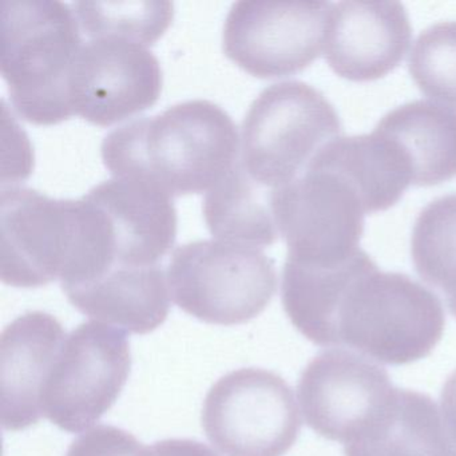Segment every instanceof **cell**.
Listing matches in <instances>:
<instances>
[{"mask_svg": "<svg viewBox=\"0 0 456 456\" xmlns=\"http://www.w3.org/2000/svg\"><path fill=\"white\" fill-rule=\"evenodd\" d=\"M236 124L209 101L177 103L117 127L103 138V164L116 178L173 197L209 191L240 157Z\"/></svg>", "mask_w": 456, "mask_h": 456, "instance_id": "obj_1", "label": "cell"}, {"mask_svg": "<svg viewBox=\"0 0 456 456\" xmlns=\"http://www.w3.org/2000/svg\"><path fill=\"white\" fill-rule=\"evenodd\" d=\"M444 325V309L434 292L407 274L381 272L373 263L341 296L330 346L354 348L383 364H411L434 351Z\"/></svg>", "mask_w": 456, "mask_h": 456, "instance_id": "obj_2", "label": "cell"}, {"mask_svg": "<svg viewBox=\"0 0 456 456\" xmlns=\"http://www.w3.org/2000/svg\"><path fill=\"white\" fill-rule=\"evenodd\" d=\"M2 28V76L15 111L38 126L68 121L69 77L85 44L74 10L58 0L7 2Z\"/></svg>", "mask_w": 456, "mask_h": 456, "instance_id": "obj_3", "label": "cell"}, {"mask_svg": "<svg viewBox=\"0 0 456 456\" xmlns=\"http://www.w3.org/2000/svg\"><path fill=\"white\" fill-rule=\"evenodd\" d=\"M340 134V118L324 94L304 82H280L250 105L242 122L239 164L250 180L279 191L304 175Z\"/></svg>", "mask_w": 456, "mask_h": 456, "instance_id": "obj_4", "label": "cell"}, {"mask_svg": "<svg viewBox=\"0 0 456 456\" xmlns=\"http://www.w3.org/2000/svg\"><path fill=\"white\" fill-rule=\"evenodd\" d=\"M170 297L208 324L239 325L265 311L277 290L274 261L258 248L200 240L173 252Z\"/></svg>", "mask_w": 456, "mask_h": 456, "instance_id": "obj_5", "label": "cell"}, {"mask_svg": "<svg viewBox=\"0 0 456 456\" xmlns=\"http://www.w3.org/2000/svg\"><path fill=\"white\" fill-rule=\"evenodd\" d=\"M132 370L126 330L92 320L66 336L41 397L42 415L79 434L118 399Z\"/></svg>", "mask_w": 456, "mask_h": 456, "instance_id": "obj_6", "label": "cell"}, {"mask_svg": "<svg viewBox=\"0 0 456 456\" xmlns=\"http://www.w3.org/2000/svg\"><path fill=\"white\" fill-rule=\"evenodd\" d=\"M202 428L225 456H284L301 431L289 384L263 368L232 370L207 394Z\"/></svg>", "mask_w": 456, "mask_h": 456, "instance_id": "obj_7", "label": "cell"}, {"mask_svg": "<svg viewBox=\"0 0 456 456\" xmlns=\"http://www.w3.org/2000/svg\"><path fill=\"white\" fill-rule=\"evenodd\" d=\"M332 4L236 2L224 25V52L257 78L300 73L322 54Z\"/></svg>", "mask_w": 456, "mask_h": 456, "instance_id": "obj_8", "label": "cell"}, {"mask_svg": "<svg viewBox=\"0 0 456 456\" xmlns=\"http://www.w3.org/2000/svg\"><path fill=\"white\" fill-rule=\"evenodd\" d=\"M273 215L287 258L336 263L360 249L367 212L344 178L309 165L297 180L273 191Z\"/></svg>", "mask_w": 456, "mask_h": 456, "instance_id": "obj_9", "label": "cell"}, {"mask_svg": "<svg viewBox=\"0 0 456 456\" xmlns=\"http://www.w3.org/2000/svg\"><path fill=\"white\" fill-rule=\"evenodd\" d=\"M0 204L2 281L39 288L61 280L76 249L79 200L12 186L2 191Z\"/></svg>", "mask_w": 456, "mask_h": 456, "instance_id": "obj_10", "label": "cell"}, {"mask_svg": "<svg viewBox=\"0 0 456 456\" xmlns=\"http://www.w3.org/2000/svg\"><path fill=\"white\" fill-rule=\"evenodd\" d=\"M162 90L159 60L142 45L87 39L69 77V105L95 126L121 124L156 105Z\"/></svg>", "mask_w": 456, "mask_h": 456, "instance_id": "obj_11", "label": "cell"}, {"mask_svg": "<svg viewBox=\"0 0 456 456\" xmlns=\"http://www.w3.org/2000/svg\"><path fill=\"white\" fill-rule=\"evenodd\" d=\"M392 391L381 365L340 348L314 357L297 384L306 424L320 436L344 444L380 411Z\"/></svg>", "mask_w": 456, "mask_h": 456, "instance_id": "obj_12", "label": "cell"}, {"mask_svg": "<svg viewBox=\"0 0 456 456\" xmlns=\"http://www.w3.org/2000/svg\"><path fill=\"white\" fill-rule=\"evenodd\" d=\"M412 28L399 2H340L330 7L325 60L341 78L376 81L407 54Z\"/></svg>", "mask_w": 456, "mask_h": 456, "instance_id": "obj_13", "label": "cell"}, {"mask_svg": "<svg viewBox=\"0 0 456 456\" xmlns=\"http://www.w3.org/2000/svg\"><path fill=\"white\" fill-rule=\"evenodd\" d=\"M85 196L105 218L109 268L161 265L177 237V212L169 196L146 183L116 177L98 183Z\"/></svg>", "mask_w": 456, "mask_h": 456, "instance_id": "obj_14", "label": "cell"}, {"mask_svg": "<svg viewBox=\"0 0 456 456\" xmlns=\"http://www.w3.org/2000/svg\"><path fill=\"white\" fill-rule=\"evenodd\" d=\"M57 317L28 312L7 325L0 338L2 426L22 431L38 423L41 397L53 362L66 338Z\"/></svg>", "mask_w": 456, "mask_h": 456, "instance_id": "obj_15", "label": "cell"}, {"mask_svg": "<svg viewBox=\"0 0 456 456\" xmlns=\"http://www.w3.org/2000/svg\"><path fill=\"white\" fill-rule=\"evenodd\" d=\"M63 292L81 314L135 335L161 327L172 298L162 265H114Z\"/></svg>", "mask_w": 456, "mask_h": 456, "instance_id": "obj_16", "label": "cell"}, {"mask_svg": "<svg viewBox=\"0 0 456 456\" xmlns=\"http://www.w3.org/2000/svg\"><path fill=\"white\" fill-rule=\"evenodd\" d=\"M346 456H456L436 403L394 388L386 404L344 444Z\"/></svg>", "mask_w": 456, "mask_h": 456, "instance_id": "obj_17", "label": "cell"}, {"mask_svg": "<svg viewBox=\"0 0 456 456\" xmlns=\"http://www.w3.org/2000/svg\"><path fill=\"white\" fill-rule=\"evenodd\" d=\"M311 165L346 181L362 199L365 212H383L413 185L412 170L402 149L379 130L338 137L319 151Z\"/></svg>", "mask_w": 456, "mask_h": 456, "instance_id": "obj_18", "label": "cell"}, {"mask_svg": "<svg viewBox=\"0 0 456 456\" xmlns=\"http://www.w3.org/2000/svg\"><path fill=\"white\" fill-rule=\"evenodd\" d=\"M375 129L402 149L413 185H439L455 177V109L435 101H413L389 111Z\"/></svg>", "mask_w": 456, "mask_h": 456, "instance_id": "obj_19", "label": "cell"}, {"mask_svg": "<svg viewBox=\"0 0 456 456\" xmlns=\"http://www.w3.org/2000/svg\"><path fill=\"white\" fill-rule=\"evenodd\" d=\"M205 223L220 241L264 248L280 237L273 215V191L250 180L236 165L204 199Z\"/></svg>", "mask_w": 456, "mask_h": 456, "instance_id": "obj_20", "label": "cell"}, {"mask_svg": "<svg viewBox=\"0 0 456 456\" xmlns=\"http://www.w3.org/2000/svg\"><path fill=\"white\" fill-rule=\"evenodd\" d=\"M411 255L419 276L444 293L456 319V194L440 197L421 210Z\"/></svg>", "mask_w": 456, "mask_h": 456, "instance_id": "obj_21", "label": "cell"}, {"mask_svg": "<svg viewBox=\"0 0 456 456\" xmlns=\"http://www.w3.org/2000/svg\"><path fill=\"white\" fill-rule=\"evenodd\" d=\"M73 10L87 39L118 38L149 47L172 23L170 2H76Z\"/></svg>", "mask_w": 456, "mask_h": 456, "instance_id": "obj_22", "label": "cell"}, {"mask_svg": "<svg viewBox=\"0 0 456 456\" xmlns=\"http://www.w3.org/2000/svg\"><path fill=\"white\" fill-rule=\"evenodd\" d=\"M408 65L413 81L427 97L456 108V22L426 28L413 45Z\"/></svg>", "mask_w": 456, "mask_h": 456, "instance_id": "obj_23", "label": "cell"}, {"mask_svg": "<svg viewBox=\"0 0 456 456\" xmlns=\"http://www.w3.org/2000/svg\"><path fill=\"white\" fill-rule=\"evenodd\" d=\"M145 445L130 432L114 426H97L74 440L66 456H138Z\"/></svg>", "mask_w": 456, "mask_h": 456, "instance_id": "obj_24", "label": "cell"}, {"mask_svg": "<svg viewBox=\"0 0 456 456\" xmlns=\"http://www.w3.org/2000/svg\"><path fill=\"white\" fill-rule=\"evenodd\" d=\"M138 456H218L212 448L193 439H165L143 447Z\"/></svg>", "mask_w": 456, "mask_h": 456, "instance_id": "obj_25", "label": "cell"}, {"mask_svg": "<svg viewBox=\"0 0 456 456\" xmlns=\"http://www.w3.org/2000/svg\"><path fill=\"white\" fill-rule=\"evenodd\" d=\"M440 399L445 427L453 444H456V370L445 380Z\"/></svg>", "mask_w": 456, "mask_h": 456, "instance_id": "obj_26", "label": "cell"}]
</instances>
